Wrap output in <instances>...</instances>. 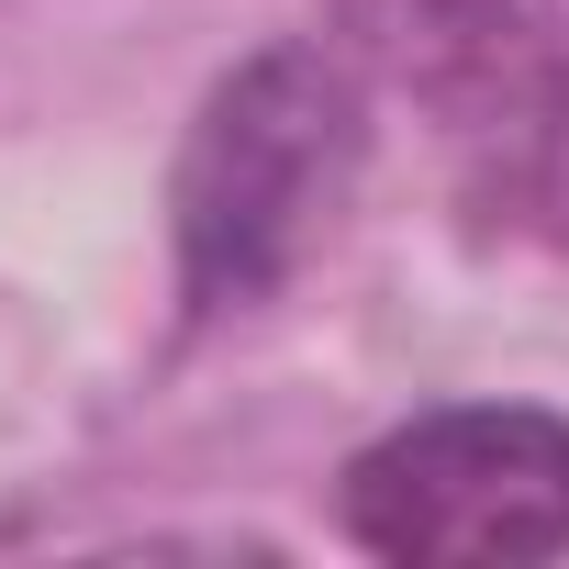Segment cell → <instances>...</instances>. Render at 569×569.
<instances>
[{"mask_svg": "<svg viewBox=\"0 0 569 569\" xmlns=\"http://www.w3.org/2000/svg\"><path fill=\"white\" fill-rule=\"evenodd\" d=\"M369 157V68L336 34L257 46L190 123L168 212H179V302L246 313L313 257L347 179Z\"/></svg>", "mask_w": 569, "mask_h": 569, "instance_id": "cell-1", "label": "cell"}, {"mask_svg": "<svg viewBox=\"0 0 569 569\" xmlns=\"http://www.w3.org/2000/svg\"><path fill=\"white\" fill-rule=\"evenodd\" d=\"M336 525L402 569H536L569 558V413L447 402L347 458Z\"/></svg>", "mask_w": 569, "mask_h": 569, "instance_id": "cell-2", "label": "cell"}, {"mask_svg": "<svg viewBox=\"0 0 569 569\" xmlns=\"http://www.w3.org/2000/svg\"><path fill=\"white\" fill-rule=\"evenodd\" d=\"M369 79L413 90L513 190L569 157V12L558 0H347L336 34Z\"/></svg>", "mask_w": 569, "mask_h": 569, "instance_id": "cell-3", "label": "cell"}]
</instances>
